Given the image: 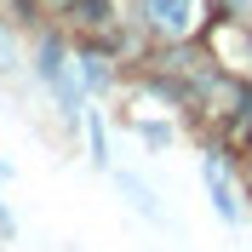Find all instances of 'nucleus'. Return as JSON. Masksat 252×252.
<instances>
[{
	"instance_id": "7ed1b4c3",
	"label": "nucleus",
	"mask_w": 252,
	"mask_h": 252,
	"mask_svg": "<svg viewBox=\"0 0 252 252\" xmlns=\"http://www.w3.org/2000/svg\"><path fill=\"white\" fill-rule=\"evenodd\" d=\"M201 178H206V189H212L218 218H223V223H235V218H241V206H235V195H229V184H223V172H218V160H212V155L201 160Z\"/></svg>"
},
{
	"instance_id": "39448f33",
	"label": "nucleus",
	"mask_w": 252,
	"mask_h": 252,
	"mask_svg": "<svg viewBox=\"0 0 252 252\" xmlns=\"http://www.w3.org/2000/svg\"><path fill=\"white\" fill-rule=\"evenodd\" d=\"M69 12H75L80 23H103V12H109V6H103V0H69Z\"/></svg>"
},
{
	"instance_id": "f03ea898",
	"label": "nucleus",
	"mask_w": 252,
	"mask_h": 252,
	"mask_svg": "<svg viewBox=\"0 0 252 252\" xmlns=\"http://www.w3.org/2000/svg\"><path fill=\"white\" fill-rule=\"evenodd\" d=\"M143 17L160 34H189L195 29V0H143Z\"/></svg>"
},
{
	"instance_id": "f257e3e1",
	"label": "nucleus",
	"mask_w": 252,
	"mask_h": 252,
	"mask_svg": "<svg viewBox=\"0 0 252 252\" xmlns=\"http://www.w3.org/2000/svg\"><path fill=\"white\" fill-rule=\"evenodd\" d=\"M34 75L58 92L63 115H69V121H80V97H75V86H69V69H63V46H58V40H40V52H34Z\"/></svg>"
},
{
	"instance_id": "1a4fd4ad",
	"label": "nucleus",
	"mask_w": 252,
	"mask_h": 252,
	"mask_svg": "<svg viewBox=\"0 0 252 252\" xmlns=\"http://www.w3.org/2000/svg\"><path fill=\"white\" fill-rule=\"evenodd\" d=\"M229 6H235V12H241V17H252V0H229Z\"/></svg>"
},
{
	"instance_id": "6e6552de",
	"label": "nucleus",
	"mask_w": 252,
	"mask_h": 252,
	"mask_svg": "<svg viewBox=\"0 0 252 252\" xmlns=\"http://www.w3.org/2000/svg\"><path fill=\"white\" fill-rule=\"evenodd\" d=\"M0 235H12V212L6 206H0Z\"/></svg>"
},
{
	"instance_id": "20e7f679",
	"label": "nucleus",
	"mask_w": 252,
	"mask_h": 252,
	"mask_svg": "<svg viewBox=\"0 0 252 252\" xmlns=\"http://www.w3.org/2000/svg\"><path fill=\"white\" fill-rule=\"evenodd\" d=\"M115 184H121V195H126V201H132V206H138V212H143V218H149V223H166V212H160V201H155V195H149V184H138V178H132V172H121V178H115Z\"/></svg>"
},
{
	"instance_id": "0eeeda50",
	"label": "nucleus",
	"mask_w": 252,
	"mask_h": 252,
	"mask_svg": "<svg viewBox=\"0 0 252 252\" xmlns=\"http://www.w3.org/2000/svg\"><path fill=\"white\" fill-rule=\"evenodd\" d=\"M0 69H12V40L0 34Z\"/></svg>"
},
{
	"instance_id": "423d86ee",
	"label": "nucleus",
	"mask_w": 252,
	"mask_h": 252,
	"mask_svg": "<svg viewBox=\"0 0 252 252\" xmlns=\"http://www.w3.org/2000/svg\"><path fill=\"white\" fill-rule=\"evenodd\" d=\"M80 80H86L92 92H103V80H109V75H103V63H97V58H80Z\"/></svg>"
}]
</instances>
